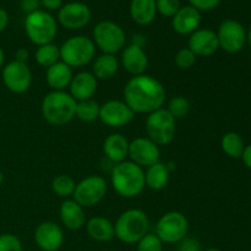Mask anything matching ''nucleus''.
Wrapping results in <instances>:
<instances>
[{
	"mask_svg": "<svg viewBox=\"0 0 251 251\" xmlns=\"http://www.w3.org/2000/svg\"><path fill=\"white\" fill-rule=\"evenodd\" d=\"M2 183H4V173H2L1 169H0V186L2 185Z\"/></svg>",
	"mask_w": 251,
	"mask_h": 251,
	"instance_id": "obj_46",
	"label": "nucleus"
},
{
	"mask_svg": "<svg viewBox=\"0 0 251 251\" xmlns=\"http://www.w3.org/2000/svg\"><path fill=\"white\" fill-rule=\"evenodd\" d=\"M86 230L90 238L100 243L110 242L115 238L114 223L105 217L96 216L86 222Z\"/></svg>",
	"mask_w": 251,
	"mask_h": 251,
	"instance_id": "obj_24",
	"label": "nucleus"
},
{
	"mask_svg": "<svg viewBox=\"0 0 251 251\" xmlns=\"http://www.w3.org/2000/svg\"><path fill=\"white\" fill-rule=\"evenodd\" d=\"M247 42L249 43V47L251 49V26L249 27V31L247 32Z\"/></svg>",
	"mask_w": 251,
	"mask_h": 251,
	"instance_id": "obj_45",
	"label": "nucleus"
},
{
	"mask_svg": "<svg viewBox=\"0 0 251 251\" xmlns=\"http://www.w3.org/2000/svg\"><path fill=\"white\" fill-rule=\"evenodd\" d=\"M157 12L166 17H173L180 9L179 0H156Z\"/></svg>",
	"mask_w": 251,
	"mask_h": 251,
	"instance_id": "obj_36",
	"label": "nucleus"
},
{
	"mask_svg": "<svg viewBox=\"0 0 251 251\" xmlns=\"http://www.w3.org/2000/svg\"><path fill=\"white\" fill-rule=\"evenodd\" d=\"M4 64H5V53L2 50V48L0 47V70L4 68Z\"/></svg>",
	"mask_w": 251,
	"mask_h": 251,
	"instance_id": "obj_44",
	"label": "nucleus"
},
{
	"mask_svg": "<svg viewBox=\"0 0 251 251\" xmlns=\"http://www.w3.org/2000/svg\"><path fill=\"white\" fill-rule=\"evenodd\" d=\"M76 181L74 180L73 176L68 174H60L56 176L51 181V189L54 194L58 195L59 198L63 199H71L74 193H75Z\"/></svg>",
	"mask_w": 251,
	"mask_h": 251,
	"instance_id": "obj_31",
	"label": "nucleus"
},
{
	"mask_svg": "<svg viewBox=\"0 0 251 251\" xmlns=\"http://www.w3.org/2000/svg\"><path fill=\"white\" fill-rule=\"evenodd\" d=\"M221 147L223 152L230 158H242V154L244 152L245 144L243 137L238 132L229 131L223 135L221 140Z\"/></svg>",
	"mask_w": 251,
	"mask_h": 251,
	"instance_id": "obj_28",
	"label": "nucleus"
},
{
	"mask_svg": "<svg viewBox=\"0 0 251 251\" xmlns=\"http://www.w3.org/2000/svg\"><path fill=\"white\" fill-rule=\"evenodd\" d=\"M127 157L130 161L141 168H147L159 162L161 151H159V146H157L149 137H136L129 144Z\"/></svg>",
	"mask_w": 251,
	"mask_h": 251,
	"instance_id": "obj_15",
	"label": "nucleus"
},
{
	"mask_svg": "<svg viewBox=\"0 0 251 251\" xmlns=\"http://www.w3.org/2000/svg\"><path fill=\"white\" fill-rule=\"evenodd\" d=\"M200 24L201 12L191 5L180 7L179 11L172 17V27L181 36H190L196 29H199Z\"/></svg>",
	"mask_w": 251,
	"mask_h": 251,
	"instance_id": "obj_20",
	"label": "nucleus"
},
{
	"mask_svg": "<svg viewBox=\"0 0 251 251\" xmlns=\"http://www.w3.org/2000/svg\"><path fill=\"white\" fill-rule=\"evenodd\" d=\"M120 65L130 75H142L146 71L147 66H149V58H147L146 51L144 50V48L140 44H129L122 50Z\"/></svg>",
	"mask_w": 251,
	"mask_h": 251,
	"instance_id": "obj_18",
	"label": "nucleus"
},
{
	"mask_svg": "<svg viewBox=\"0 0 251 251\" xmlns=\"http://www.w3.org/2000/svg\"><path fill=\"white\" fill-rule=\"evenodd\" d=\"M189 221L184 213L179 211L167 212L157 221L154 234L163 244H178L188 237Z\"/></svg>",
	"mask_w": 251,
	"mask_h": 251,
	"instance_id": "obj_9",
	"label": "nucleus"
},
{
	"mask_svg": "<svg viewBox=\"0 0 251 251\" xmlns=\"http://www.w3.org/2000/svg\"><path fill=\"white\" fill-rule=\"evenodd\" d=\"M120 60L114 54H102L93 59L92 74L97 80H112L118 74Z\"/></svg>",
	"mask_w": 251,
	"mask_h": 251,
	"instance_id": "obj_26",
	"label": "nucleus"
},
{
	"mask_svg": "<svg viewBox=\"0 0 251 251\" xmlns=\"http://www.w3.org/2000/svg\"><path fill=\"white\" fill-rule=\"evenodd\" d=\"M0 251H22L21 240L11 233H2L0 234Z\"/></svg>",
	"mask_w": 251,
	"mask_h": 251,
	"instance_id": "obj_35",
	"label": "nucleus"
},
{
	"mask_svg": "<svg viewBox=\"0 0 251 251\" xmlns=\"http://www.w3.org/2000/svg\"><path fill=\"white\" fill-rule=\"evenodd\" d=\"M129 10L130 16L135 24L147 26L156 19V0H131Z\"/></svg>",
	"mask_w": 251,
	"mask_h": 251,
	"instance_id": "obj_25",
	"label": "nucleus"
},
{
	"mask_svg": "<svg viewBox=\"0 0 251 251\" xmlns=\"http://www.w3.org/2000/svg\"><path fill=\"white\" fill-rule=\"evenodd\" d=\"M150 220L140 208H129L118 217L114 223L115 238L124 244H137L149 233Z\"/></svg>",
	"mask_w": 251,
	"mask_h": 251,
	"instance_id": "obj_4",
	"label": "nucleus"
},
{
	"mask_svg": "<svg viewBox=\"0 0 251 251\" xmlns=\"http://www.w3.org/2000/svg\"><path fill=\"white\" fill-rule=\"evenodd\" d=\"M124 102L136 114H150L163 108L167 100V92L159 80L151 75L142 74L132 76L125 85Z\"/></svg>",
	"mask_w": 251,
	"mask_h": 251,
	"instance_id": "obj_1",
	"label": "nucleus"
},
{
	"mask_svg": "<svg viewBox=\"0 0 251 251\" xmlns=\"http://www.w3.org/2000/svg\"><path fill=\"white\" fill-rule=\"evenodd\" d=\"M242 159L245 166H247V168H249L251 171V144L245 146L244 152L242 154Z\"/></svg>",
	"mask_w": 251,
	"mask_h": 251,
	"instance_id": "obj_43",
	"label": "nucleus"
},
{
	"mask_svg": "<svg viewBox=\"0 0 251 251\" xmlns=\"http://www.w3.org/2000/svg\"><path fill=\"white\" fill-rule=\"evenodd\" d=\"M178 249L176 251H202L201 243L196 238L185 237L181 242L178 243Z\"/></svg>",
	"mask_w": 251,
	"mask_h": 251,
	"instance_id": "obj_37",
	"label": "nucleus"
},
{
	"mask_svg": "<svg viewBox=\"0 0 251 251\" xmlns=\"http://www.w3.org/2000/svg\"><path fill=\"white\" fill-rule=\"evenodd\" d=\"M190 108L191 104L188 98L184 97V96H176V97H173L169 100L166 109L176 120L181 119V118H185L189 114V112H190Z\"/></svg>",
	"mask_w": 251,
	"mask_h": 251,
	"instance_id": "obj_32",
	"label": "nucleus"
},
{
	"mask_svg": "<svg viewBox=\"0 0 251 251\" xmlns=\"http://www.w3.org/2000/svg\"><path fill=\"white\" fill-rule=\"evenodd\" d=\"M93 43L103 54H117L125 48L126 34L122 26L113 21H100L93 28Z\"/></svg>",
	"mask_w": 251,
	"mask_h": 251,
	"instance_id": "obj_8",
	"label": "nucleus"
},
{
	"mask_svg": "<svg viewBox=\"0 0 251 251\" xmlns=\"http://www.w3.org/2000/svg\"><path fill=\"white\" fill-rule=\"evenodd\" d=\"M29 53L26 48H19L15 51V60L21 61V63H26L28 60Z\"/></svg>",
	"mask_w": 251,
	"mask_h": 251,
	"instance_id": "obj_41",
	"label": "nucleus"
},
{
	"mask_svg": "<svg viewBox=\"0 0 251 251\" xmlns=\"http://www.w3.org/2000/svg\"><path fill=\"white\" fill-rule=\"evenodd\" d=\"M100 104L93 100H80L76 104L75 118L85 123H92L100 119Z\"/></svg>",
	"mask_w": 251,
	"mask_h": 251,
	"instance_id": "obj_30",
	"label": "nucleus"
},
{
	"mask_svg": "<svg viewBox=\"0 0 251 251\" xmlns=\"http://www.w3.org/2000/svg\"><path fill=\"white\" fill-rule=\"evenodd\" d=\"M73 77V68L61 60L47 69L46 81L53 91H65L70 86Z\"/></svg>",
	"mask_w": 251,
	"mask_h": 251,
	"instance_id": "obj_23",
	"label": "nucleus"
},
{
	"mask_svg": "<svg viewBox=\"0 0 251 251\" xmlns=\"http://www.w3.org/2000/svg\"><path fill=\"white\" fill-rule=\"evenodd\" d=\"M64 232L59 225L46 221L34 230V243L42 251H58L64 244Z\"/></svg>",
	"mask_w": 251,
	"mask_h": 251,
	"instance_id": "obj_16",
	"label": "nucleus"
},
{
	"mask_svg": "<svg viewBox=\"0 0 251 251\" xmlns=\"http://www.w3.org/2000/svg\"><path fill=\"white\" fill-rule=\"evenodd\" d=\"M188 48L196 56L207 58V56L213 55L220 49L217 33L208 28L196 29L194 33L189 36Z\"/></svg>",
	"mask_w": 251,
	"mask_h": 251,
	"instance_id": "obj_17",
	"label": "nucleus"
},
{
	"mask_svg": "<svg viewBox=\"0 0 251 251\" xmlns=\"http://www.w3.org/2000/svg\"><path fill=\"white\" fill-rule=\"evenodd\" d=\"M98 80L95 77L91 71H80L77 74H74V77L71 80L70 95L73 96L76 102L86 100H92L95 93L97 92Z\"/></svg>",
	"mask_w": 251,
	"mask_h": 251,
	"instance_id": "obj_19",
	"label": "nucleus"
},
{
	"mask_svg": "<svg viewBox=\"0 0 251 251\" xmlns=\"http://www.w3.org/2000/svg\"><path fill=\"white\" fill-rule=\"evenodd\" d=\"M1 78L5 87L12 93L27 92L32 83V71L27 63L12 60L1 69Z\"/></svg>",
	"mask_w": 251,
	"mask_h": 251,
	"instance_id": "obj_12",
	"label": "nucleus"
},
{
	"mask_svg": "<svg viewBox=\"0 0 251 251\" xmlns=\"http://www.w3.org/2000/svg\"><path fill=\"white\" fill-rule=\"evenodd\" d=\"M202 251H222V250L216 249V248H210V249H206V250H202Z\"/></svg>",
	"mask_w": 251,
	"mask_h": 251,
	"instance_id": "obj_47",
	"label": "nucleus"
},
{
	"mask_svg": "<svg viewBox=\"0 0 251 251\" xmlns=\"http://www.w3.org/2000/svg\"><path fill=\"white\" fill-rule=\"evenodd\" d=\"M129 144L126 137L120 132H113L105 137L103 142V152L105 157L114 164L126 161L129 154Z\"/></svg>",
	"mask_w": 251,
	"mask_h": 251,
	"instance_id": "obj_22",
	"label": "nucleus"
},
{
	"mask_svg": "<svg viewBox=\"0 0 251 251\" xmlns=\"http://www.w3.org/2000/svg\"><path fill=\"white\" fill-rule=\"evenodd\" d=\"M113 189L122 198H136L144 191L145 171L131 161H124L115 164L110 174Z\"/></svg>",
	"mask_w": 251,
	"mask_h": 251,
	"instance_id": "obj_2",
	"label": "nucleus"
},
{
	"mask_svg": "<svg viewBox=\"0 0 251 251\" xmlns=\"http://www.w3.org/2000/svg\"><path fill=\"white\" fill-rule=\"evenodd\" d=\"M169 178H171V171L168 166L162 163L161 161L147 167L145 172V184L147 188L154 191L163 190L168 185Z\"/></svg>",
	"mask_w": 251,
	"mask_h": 251,
	"instance_id": "obj_27",
	"label": "nucleus"
},
{
	"mask_svg": "<svg viewBox=\"0 0 251 251\" xmlns=\"http://www.w3.org/2000/svg\"><path fill=\"white\" fill-rule=\"evenodd\" d=\"M196 59H198V56L186 47V48H181L176 51L174 60H176V66H178L179 69L188 70V69L193 68V66L195 65Z\"/></svg>",
	"mask_w": 251,
	"mask_h": 251,
	"instance_id": "obj_34",
	"label": "nucleus"
},
{
	"mask_svg": "<svg viewBox=\"0 0 251 251\" xmlns=\"http://www.w3.org/2000/svg\"><path fill=\"white\" fill-rule=\"evenodd\" d=\"M21 9L26 14H31V12L39 10V5H41V0H21Z\"/></svg>",
	"mask_w": 251,
	"mask_h": 251,
	"instance_id": "obj_39",
	"label": "nucleus"
},
{
	"mask_svg": "<svg viewBox=\"0 0 251 251\" xmlns=\"http://www.w3.org/2000/svg\"><path fill=\"white\" fill-rule=\"evenodd\" d=\"M60 220L64 227L70 230H78L86 225L85 208L78 205L73 198L65 199L60 205Z\"/></svg>",
	"mask_w": 251,
	"mask_h": 251,
	"instance_id": "obj_21",
	"label": "nucleus"
},
{
	"mask_svg": "<svg viewBox=\"0 0 251 251\" xmlns=\"http://www.w3.org/2000/svg\"><path fill=\"white\" fill-rule=\"evenodd\" d=\"M107 190V180L103 176L92 174L76 183L73 199L83 208H90L98 205L104 199Z\"/></svg>",
	"mask_w": 251,
	"mask_h": 251,
	"instance_id": "obj_10",
	"label": "nucleus"
},
{
	"mask_svg": "<svg viewBox=\"0 0 251 251\" xmlns=\"http://www.w3.org/2000/svg\"><path fill=\"white\" fill-rule=\"evenodd\" d=\"M9 25V14L5 9L0 7V33L4 31Z\"/></svg>",
	"mask_w": 251,
	"mask_h": 251,
	"instance_id": "obj_42",
	"label": "nucleus"
},
{
	"mask_svg": "<svg viewBox=\"0 0 251 251\" xmlns=\"http://www.w3.org/2000/svg\"><path fill=\"white\" fill-rule=\"evenodd\" d=\"M190 5L195 7L199 11H210V10L216 9L221 0H189Z\"/></svg>",
	"mask_w": 251,
	"mask_h": 251,
	"instance_id": "obj_38",
	"label": "nucleus"
},
{
	"mask_svg": "<svg viewBox=\"0 0 251 251\" xmlns=\"http://www.w3.org/2000/svg\"><path fill=\"white\" fill-rule=\"evenodd\" d=\"M59 48L60 60L73 69L86 66L96 58L95 43L86 36L70 37Z\"/></svg>",
	"mask_w": 251,
	"mask_h": 251,
	"instance_id": "obj_6",
	"label": "nucleus"
},
{
	"mask_svg": "<svg viewBox=\"0 0 251 251\" xmlns=\"http://www.w3.org/2000/svg\"><path fill=\"white\" fill-rule=\"evenodd\" d=\"M135 113L124 100H110L100 105V120L109 127H122L131 123Z\"/></svg>",
	"mask_w": 251,
	"mask_h": 251,
	"instance_id": "obj_14",
	"label": "nucleus"
},
{
	"mask_svg": "<svg viewBox=\"0 0 251 251\" xmlns=\"http://www.w3.org/2000/svg\"><path fill=\"white\" fill-rule=\"evenodd\" d=\"M145 130L147 137L157 146H167L176 136V120L163 107L147 114Z\"/></svg>",
	"mask_w": 251,
	"mask_h": 251,
	"instance_id": "obj_7",
	"label": "nucleus"
},
{
	"mask_svg": "<svg viewBox=\"0 0 251 251\" xmlns=\"http://www.w3.org/2000/svg\"><path fill=\"white\" fill-rule=\"evenodd\" d=\"M41 4L49 11H54L63 6V0H41Z\"/></svg>",
	"mask_w": 251,
	"mask_h": 251,
	"instance_id": "obj_40",
	"label": "nucleus"
},
{
	"mask_svg": "<svg viewBox=\"0 0 251 251\" xmlns=\"http://www.w3.org/2000/svg\"><path fill=\"white\" fill-rule=\"evenodd\" d=\"M216 33H217L220 48L223 49L226 53H239L247 43V31L237 20L227 19L222 21Z\"/></svg>",
	"mask_w": 251,
	"mask_h": 251,
	"instance_id": "obj_11",
	"label": "nucleus"
},
{
	"mask_svg": "<svg viewBox=\"0 0 251 251\" xmlns=\"http://www.w3.org/2000/svg\"><path fill=\"white\" fill-rule=\"evenodd\" d=\"M34 60L38 65L48 69L49 66L60 61V48L54 43L39 46L34 53Z\"/></svg>",
	"mask_w": 251,
	"mask_h": 251,
	"instance_id": "obj_29",
	"label": "nucleus"
},
{
	"mask_svg": "<svg viewBox=\"0 0 251 251\" xmlns=\"http://www.w3.org/2000/svg\"><path fill=\"white\" fill-rule=\"evenodd\" d=\"M92 19L91 9L81 1L63 5L58 11V22L68 29H81L87 26Z\"/></svg>",
	"mask_w": 251,
	"mask_h": 251,
	"instance_id": "obj_13",
	"label": "nucleus"
},
{
	"mask_svg": "<svg viewBox=\"0 0 251 251\" xmlns=\"http://www.w3.org/2000/svg\"><path fill=\"white\" fill-rule=\"evenodd\" d=\"M137 251H163V243L154 233H147L137 242Z\"/></svg>",
	"mask_w": 251,
	"mask_h": 251,
	"instance_id": "obj_33",
	"label": "nucleus"
},
{
	"mask_svg": "<svg viewBox=\"0 0 251 251\" xmlns=\"http://www.w3.org/2000/svg\"><path fill=\"white\" fill-rule=\"evenodd\" d=\"M24 26L28 39L37 47L53 43L58 33L56 20L53 15L44 10L27 14Z\"/></svg>",
	"mask_w": 251,
	"mask_h": 251,
	"instance_id": "obj_5",
	"label": "nucleus"
},
{
	"mask_svg": "<svg viewBox=\"0 0 251 251\" xmlns=\"http://www.w3.org/2000/svg\"><path fill=\"white\" fill-rule=\"evenodd\" d=\"M76 104L77 102L69 92L51 91L42 100V117L54 126H63L75 118Z\"/></svg>",
	"mask_w": 251,
	"mask_h": 251,
	"instance_id": "obj_3",
	"label": "nucleus"
}]
</instances>
